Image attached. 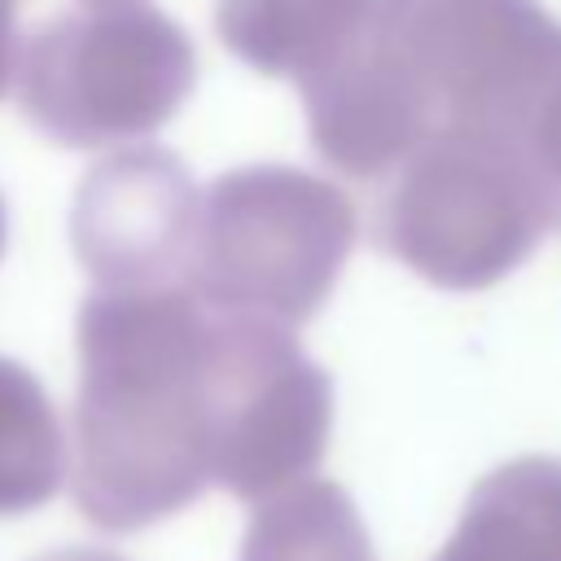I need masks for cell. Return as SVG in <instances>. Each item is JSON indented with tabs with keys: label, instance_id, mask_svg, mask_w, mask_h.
<instances>
[{
	"label": "cell",
	"instance_id": "1",
	"mask_svg": "<svg viewBox=\"0 0 561 561\" xmlns=\"http://www.w3.org/2000/svg\"><path fill=\"white\" fill-rule=\"evenodd\" d=\"M302 101L316 153L346 175H390L430 131L469 127L561 188V22L535 0H373Z\"/></svg>",
	"mask_w": 561,
	"mask_h": 561
},
{
	"label": "cell",
	"instance_id": "2",
	"mask_svg": "<svg viewBox=\"0 0 561 561\" xmlns=\"http://www.w3.org/2000/svg\"><path fill=\"white\" fill-rule=\"evenodd\" d=\"M75 342V508L131 535L202 500L215 469L210 307L184 285L92 289Z\"/></svg>",
	"mask_w": 561,
	"mask_h": 561
},
{
	"label": "cell",
	"instance_id": "3",
	"mask_svg": "<svg viewBox=\"0 0 561 561\" xmlns=\"http://www.w3.org/2000/svg\"><path fill=\"white\" fill-rule=\"evenodd\" d=\"M390 175L381 245L443 289L495 285L561 215L530 153L469 127L430 131Z\"/></svg>",
	"mask_w": 561,
	"mask_h": 561
},
{
	"label": "cell",
	"instance_id": "4",
	"mask_svg": "<svg viewBox=\"0 0 561 561\" xmlns=\"http://www.w3.org/2000/svg\"><path fill=\"white\" fill-rule=\"evenodd\" d=\"M355 245L346 193L294 167H245L210 180L184 289L232 316L294 329L320 311Z\"/></svg>",
	"mask_w": 561,
	"mask_h": 561
},
{
	"label": "cell",
	"instance_id": "5",
	"mask_svg": "<svg viewBox=\"0 0 561 561\" xmlns=\"http://www.w3.org/2000/svg\"><path fill=\"white\" fill-rule=\"evenodd\" d=\"M188 35L145 0L79 4L18 44V101L57 145H114L158 131L188 96Z\"/></svg>",
	"mask_w": 561,
	"mask_h": 561
},
{
	"label": "cell",
	"instance_id": "6",
	"mask_svg": "<svg viewBox=\"0 0 561 561\" xmlns=\"http://www.w3.org/2000/svg\"><path fill=\"white\" fill-rule=\"evenodd\" d=\"M215 316V469L210 486L263 504L316 473L333 430V386L289 329Z\"/></svg>",
	"mask_w": 561,
	"mask_h": 561
},
{
	"label": "cell",
	"instance_id": "7",
	"mask_svg": "<svg viewBox=\"0 0 561 561\" xmlns=\"http://www.w3.org/2000/svg\"><path fill=\"white\" fill-rule=\"evenodd\" d=\"M197 184L184 162L158 145H136L101 167L75 193L70 241L96 289H171L188 276L197 232Z\"/></svg>",
	"mask_w": 561,
	"mask_h": 561
},
{
	"label": "cell",
	"instance_id": "8",
	"mask_svg": "<svg viewBox=\"0 0 561 561\" xmlns=\"http://www.w3.org/2000/svg\"><path fill=\"white\" fill-rule=\"evenodd\" d=\"M434 561H561V456H517L478 478Z\"/></svg>",
	"mask_w": 561,
	"mask_h": 561
},
{
	"label": "cell",
	"instance_id": "9",
	"mask_svg": "<svg viewBox=\"0 0 561 561\" xmlns=\"http://www.w3.org/2000/svg\"><path fill=\"white\" fill-rule=\"evenodd\" d=\"M373 0H219V39L254 70L311 83L368 22Z\"/></svg>",
	"mask_w": 561,
	"mask_h": 561
},
{
	"label": "cell",
	"instance_id": "10",
	"mask_svg": "<svg viewBox=\"0 0 561 561\" xmlns=\"http://www.w3.org/2000/svg\"><path fill=\"white\" fill-rule=\"evenodd\" d=\"M237 561H377L355 500L324 478H307L254 504Z\"/></svg>",
	"mask_w": 561,
	"mask_h": 561
},
{
	"label": "cell",
	"instance_id": "11",
	"mask_svg": "<svg viewBox=\"0 0 561 561\" xmlns=\"http://www.w3.org/2000/svg\"><path fill=\"white\" fill-rule=\"evenodd\" d=\"M66 478V438L31 368L0 355V517L31 513Z\"/></svg>",
	"mask_w": 561,
	"mask_h": 561
},
{
	"label": "cell",
	"instance_id": "12",
	"mask_svg": "<svg viewBox=\"0 0 561 561\" xmlns=\"http://www.w3.org/2000/svg\"><path fill=\"white\" fill-rule=\"evenodd\" d=\"M18 70V0H0V96Z\"/></svg>",
	"mask_w": 561,
	"mask_h": 561
},
{
	"label": "cell",
	"instance_id": "13",
	"mask_svg": "<svg viewBox=\"0 0 561 561\" xmlns=\"http://www.w3.org/2000/svg\"><path fill=\"white\" fill-rule=\"evenodd\" d=\"M31 561H123V557H114L105 548H53V552H39Z\"/></svg>",
	"mask_w": 561,
	"mask_h": 561
},
{
	"label": "cell",
	"instance_id": "14",
	"mask_svg": "<svg viewBox=\"0 0 561 561\" xmlns=\"http://www.w3.org/2000/svg\"><path fill=\"white\" fill-rule=\"evenodd\" d=\"M83 4H110V0H83Z\"/></svg>",
	"mask_w": 561,
	"mask_h": 561
}]
</instances>
